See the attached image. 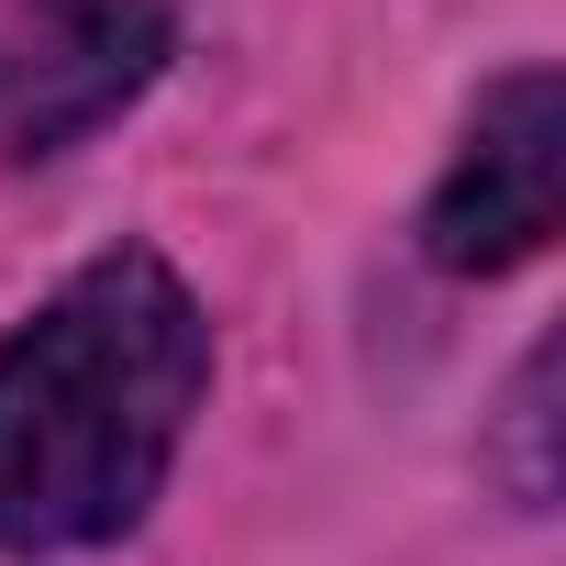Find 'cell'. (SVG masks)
<instances>
[{
  "label": "cell",
  "instance_id": "1",
  "mask_svg": "<svg viewBox=\"0 0 566 566\" xmlns=\"http://www.w3.org/2000/svg\"><path fill=\"white\" fill-rule=\"evenodd\" d=\"M211 378V323L178 266L123 244L0 345V544L67 555L123 533Z\"/></svg>",
  "mask_w": 566,
  "mask_h": 566
},
{
  "label": "cell",
  "instance_id": "2",
  "mask_svg": "<svg viewBox=\"0 0 566 566\" xmlns=\"http://www.w3.org/2000/svg\"><path fill=\"white\" fill-rule=\"evenodd\" d=\"M167 56V0H0V156H56Z\"/></svg>",
  "mask_w": 566,
  "mask_h": 566
},
{
  "label": "cell",
  "instance_id": "3",
  "mask_svg": "<svg viewBox=\"0 0 566 566\" xmlns=\"http://www.w3.org/2000/svg\"><path fill=\"white\" fill-rule=\"evenodd\" d=\"M555 200H566V90L555 67H511L478 123H467V156L455 178L433 189V255L467 266V277H500L522 255H544L555 233Z\"/></svg>",
  "mask_w": 566,
  "mask_h": 566
}]
</instances>
